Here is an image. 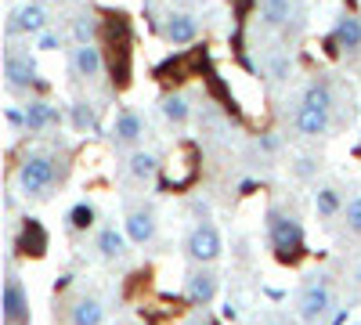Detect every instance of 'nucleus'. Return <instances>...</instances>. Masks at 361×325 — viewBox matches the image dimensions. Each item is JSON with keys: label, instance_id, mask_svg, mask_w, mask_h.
<instances>
[{"label": "nucleus", "instance_id": "obj_19", "mask_svg": "<svg viewBox=\"0 0 361 325\" xmlns=\"http://www.w3.org/2000/svg\"><path fill=\"white\" fill-rule=\"evenodd\" d=\"M98 224V210H94V202H76L73 206V210L66 214V228L73 231V235H83V231H90V228H94Z\"/></svg>", "mask_w": 361, "mask_h": 325}, {"label": "nucleus", "instance_id": "obj_18", "mask_svg": "<svg viewBox=\"0 0 361 325\" xmlns=\"http://www.w3.org/2000/svg\"><path fill=\"white\" fill-rule=\"evenodd\" d=\"M343 199H340V188L336 185H318L314 188V210H318V217H325V221H333V217H340L343 214Z\"/></svg>", "mask_w": 361, "mask_h": 325}, {"label": "nucleus", "instance_id": "obj_4", "mask_svg": "<svg viewBox=\"0 0 361 325\" xmlns=\"http://www.w3.org/2000/svg\"><path fill=\"white\" fill-rule=\"evenodd\" d=\"M185 253H188L192 264H214V260L224 253V239H221L217 224L199 221V224L188 231V239H185Z\"/></svg>", "mask_w": 361, "mask_h": 325}, {"label": "nucleus", "instance_id": "obj_33", "mask_svg": "<svg viewBox=\"0 0 361 325\" xmlns=\"http://www.w3.org/2000/svg\"><path fill=\"white\" fill-rule=\"evenodd\" d=\"M354 286H357V289H361V260H357V264H354Z\"/></svg>", "mask_w": 361, "mask_h": 325}, {"label": "nucleus", "instance_id": "obj_1", "mask_svg": "<svg viewBox=\"0 0 361 325\" xmlns=\"http://www.w3.org/2000/svg\"><path fill=\"white\" fill-rule=\"evenodd\" d=\"M267 243L279 253V260H296L300 250H304V224H300L293 214L271 206L267 210Z\"/></svg>", "mask_w": 361, "mask_h": 325}, {"label": "nucleus", "instance_id": "obj_6", "mask_svg": "<svg viewBox=\"0 0 361 325\" xmlns=\"http://www.w3.org/2000/svg\"><path fill=\"white\" fill-rule=\"evenodd\" d=\"M4 321H15V325H33V318H29V297H25V286H22V278L15 275V268H8V278H4Z\"/></svg>", "mask_w": 361, "mask_h": 325}, {"label": "nucleus", "instance_id": "obj_36", "mask_svg": "<svg viewBox=\"0 0 361 325\" xmlns=\"http://www.w3.org/2000/svg\"><path fill=\"white\" fill-rule=\"evenodd\" d=\"M173 4H185V0H173Z\"/></svg>", "mask_w": 361, "mask_h": 325}, {"label": "nucleus", "instance_id": "obj_27", "mask_svg": "<svg viewBox=\"0 0 361 325\" xmlns=\"http://www.w3.org/2000/svg\"><path fill=\"white\" fill-rule=\"evenodd\" d=\"M343 224H347L350 235H361V195L347 199V206H343Z\"/></svg>", "mask_w": 361, "mask_h": 325}, {"label": "nucleus", "instance_id": "obj_37", "mask_svg": "<svg viewBox=\"0 0 361 325\" xmlns=\"http://www.w3.org/2000/svg\"><path fill=\"white\" fill-rule=\"evenodd\" d=\"M4 325H15V321H4Z\"/></svg>", "mask_w": 361, "mask_h": 325}, {"label": "nucleus", "instance_id": "obj_32", "mask_svg": "<svg viewBox=\"0 0 361 325\" xmlns=\"http://www.w3.org/2000/svg\"><path fill=\"white\" fill-rule=\"evenodd\" d=\"M329 325H347V307H343V311H336V318L329 321Z\"/></svg>", "mask_w": 361, "mask_h": 325}, {"label": "nucleus", "instance_id": "obj_5", "mask_svg": "<svg viewBox=\"0 0 361 325\" xmlns=\"http://www.w3.org/2000/svg\"><path fill=\"white\" fill-rule=\"evenodd\" d=\"M123 231H127V239L134 246H148L156 239V231H159L156 210H152V206H145V202H130L127 217H123Z\"/></svg>", "mask_w": 361, "mask_h": 325}, {"label": "nucleus", "instance_id": "obj_10", "mask_svg": "<svg viewBox=\"0 0 361 325\" xmlns=\"http://www.w3.org/2000/svg\"><path fill=\"white\" fill-rule=\"evenodd\" d=\"M127 231H119L116 224H105L98 228V239H94V250L102 260H123L127 257Z\"/></svg>", "mask_w": 361, "mask_h": 325}, {"label": "nucleus", "instance_id": "obj_7", "mask_svg": "<svg viewBox=\"0 0 361 325\" xmlns=\"http://www.w3.org/2000/svg\"><path fill=\"white\" fill-rule=\"evenodd\" d=\"M217 286H221V278L209 271L206 264H199V268L188 271V278H185V297H188L192 307H206L209 300L217 297Z\"/></svg>", "mask_w": 361, "mask_h": 325}, {"label": "nucleus", "instance_id": "obj_14", "mask_svg": "<svg viewBox=\"0 0 361 325\" xmlns=\"http://www.w3.org/2000/svg\"><path fill=\"white\" fill-rule=\"evenodd\" d=\"M329 112L333 109H318V105H300V112H296V130L304 134V137H318V134H325L329 130Z\"/></svg>", "mask_w": 361, "mask_h": 325}, {"label": "nucleus", "instance_id": "obj_11", "mask_svg": "<svg viewBox=\"0 0 361 325\" xmlns=\"http://www.w3.org/2000/svg\"><path fill=\"white\" fill-rule=\"evenodd\" d=\"M163 33H166V40H170L173 47H185V44H192V40L199 37V22H195V15H188V11H177V15H166Z\"/></svg>", "mask_w": 361, "mask_h": 325}, {"label": "nucleus", "instance_id": "obj_22", "mask_svg": "<svg viewBox=\"0 0 361 325\" xmlns=\"http://www.w3.org/2000/svg\"><path fill=\"white\" fill-rule=\"evenodd\" d=\"M156 170H159V159L152 156V152H130V159H127V173L134 177V181H152L156 177Z\"/></svg>", "mask_w": 361, "mask_h": 325}, {"label": "nucleus", "instance_id": "obj_8", "mask_svg": "<svg viewBox=\"0 0 361 325\" xmlns=\"http://www.w3.org/2000/svg\"><path fill=\"white\" fill-rule=\"evenodd\" d=\"M4 76H8L11 91H29L33 83H40V80H37V62H33L29 54H22V51H8V58H4Z\"/></svg>", "mask_w": 361, "mask_h": 325}, {"label": "nucleus", "instance_id": "obj_21", "mask_svg": "<svg viewBox=\"0 0 361 325\" xmlns=\"http://www.w3.org/2000/svg\"><path fill=\"white\" fill-rule=\"evenodd\" d=\"M293 11H296L293 0H260V18H264V25H271V29L289 25Z\"/></svg>", "mask_w": 361, "mask_h": 325}, {"label": "nucleus", "instance_id": "obj_13", "mask_svg": "<svg viewBox=\"0 0 361 325\" xmlns=\"http://www.w3.org/2000/svg\"><path fill=\"white\" fill-rule=\"evenodd\" d=\"M141 134H145V120L134 109H123L116 116V123H112V141L116 145H137Z\"/></svg>", "mask_w": 361, "mask_h": 325}, {"label": "nucleus", "instance_id": "obj_31", "mask_svg": "<svg viewBox=\"0 0 361 325\" xmlns=\"http://www.w3.org/2000/svg\"><path fill=\"white\" fill-rule=\"evenodd\" d=\"M224 318H238V304H235V300L224 304Z\"/></svg>", "mask_w": 361, "mask_h": 325}, {"label": "nucleus", "instance_id": "obj_34", "mask_svg": "<svg viewBox=\"0 0 361 325\" xmlns=\"http://www.w3.org/2000/svg\"><path fill=\"white\" fill-rule=\"evenodd\" d=\"M257 325H282L279 318H264V321H257Z\"/></svg>", "mask_w": 361, "mask_h": 325}, {"label": "nucleus", "instance_id": "obj_30", "mask_svg": "<svg viewBox=\"0 0 361 325\" xmlns=\"http://www.w3.org/2000/svg\"><path fill=\"white\" fill-rule=\"evenodd\" d=\"M260 149H264V152H275V149H279V137H275V134H264V137H260Z\"/></svg>", "mask_w": 361, "mask_h": 325}, {"label": "nucleus", "instance_id": "obj_16", "mask_svg": "<svg viewBox=\"0 0 361 325\" xmlns=\"http://www.w3.org/2000/svg\"><path fill=\"white\" fill-rule=\"evenodd\" d=\"M69 325H105V307L98 297H80L69 307Z\"/></svg>", "mask_w": 361, "mask_h": 325}, {"label": "nucleus", "instance_id": "obj_3", "mask_svg": "<svg viewBox=\"0 0 361 325\" xmlns=\"http://www.w3.org/2000/svg\"><path fill=\"white\" fill-rule=\"evenodd\" d=\"M54 181H58V163H54V156L33 152V156H25V159L18 163V188H22V195L44 199V195L54 188Z\"/></svg>", "mask_w": 361, "mask_h": 325}, {"label": "nucleus", "instance_id": "obj_12", "mask_svg": "<svg viewBox=\"0 0 361 325\" xmlns=\"http://www.w3.org/2000/svg\"><path fill=\"white\" fill-rule=\"evenodd\" d=\"M102 69H105L102 51H98L94 44H76V51H73V73H76L80 80H98Z\"/></svg>", "mask_w": 361, "mask_h": 325}, {"label": "nucleus", "instance_id": "obj_35", "mask_svg": "<svg viewBox=\"0 0 361 325\" xmlns=\"http://www.w3.org/2000/svg\"><path fill=\"white\" fill-rule=\"evenodd\" d=\"M188 325H209V321H202V318H192V321H188Z\"/></svg>", "mask_w": 361, "mask_h": 325}, {"label": "nucleus", "instance_id": "obj_29", "mask_svg": "<svg viewBox=\"0 0 361 325\" xmlns=\"http://www.w3.org/2000/svg\"><path fill=\"white\" fill-rule=\"evenodd\" d=\"M62 47V37L58 33H40V51H58Z\"/></svg>", "mask_w": 361, "mask_h": 325}, {"label": "nucleus", "instance_id": "obj_23", "mask_svg": "<svg viewBox=\"0 0 361 325\" xmlns=\"http://www.w3.org/2000/svg\"><path fill=\"white\" fill-rule=\"evenodd\" d=\"M159 109H163V116H166L170 123H188V116H192V109H188V98H185V94H166Z\"/></svg>", "mask_w": 361, "mask_h": 325}, {"label": "nucleus", "instance_id": "obj_24", "mask_svg": "<svg viewBox=\"0 0 361 325\" xmlns=\"http://www.w3.org/2000/svg\"><path fill=\"white\" fill-rule=\"evenodd\" d=\"M73 127H76L80 134L98 130V112H94V105H90V102H76V105H73Z\"/></svg>", "mask_w": 361, "mask_h": 325}, {"label": "nucleus", "instance_id": "obj_9", "mask_svg": "<svg viewBox=\"0 0 361 325\" xmlns=\"http://www.w3.org/2000/svg\"><path fill=\"white\" fill-rule=\"evenodd\" d=\"M8 33H29V37H37V33H47V11L40 4H25L11 15L8 22Z\"/></svg>", "mask_w": 361, "mask_h": 325}, {"label": "nucleus", "instance_id": "obj_20", "mask_svg": "<svg viewBox=\"0 0 361 325\" xmlns=\"http://www.w3.org/2000/svg\"><path fill=\"white\" fill-rule=\"evenodd\" d=\"M22 253H33V257H44V250H47V231L40 228V221L37 217H25V224H22Z\"/></svg>", "mask_w": 361, "mask_h": 325}, {"label": "nucleus", "instance_id": "obj_26", "mask_svg": "<svg viewBox=\"0 0 361 325\" xmlns=\"http://www.w3.org/2000/svg\"><path fill=\"white\" fill-rule=\"evenodd\" d=\"M94 33H98V18H94V15H80V18L73 22L76 44H90V40H94Z\"/></svg>", "mask_w": 361, "mask_h": 325}, {"label": "nucleus", "instance_id": "obj_28", "mask_svg": "<svg viewBox=\"0 0 361 325\" xmlns=\"http://www.w3.org/2000/svg\"><path fill=\"white\" fill-rule=\"evenodd\" d=\"M314 170H318V163H314V159H296V166H293V173H296V177H311Z\"/></svg>", "mask_w": 361, "mask_h": 325}, {"label": "nucleus", "instance_id": "obj_2", "mask_svg": "<svg viewBox=\"0 0 361 325\" xmlns=\"http://www.w3.org/2000/svg\"><path fill=\"white\" fill-rule=\"evenodd\" d=\"M333 307H336V293H333L329 275H311V282H304V289H300V297H296L300 318L307 325H325Z\"/></svg>", "mask_w": 361, "mask_h": 325}, {"label": "nucleus", "instance_id": "obj_17", "mask_svg": "<svg viewBox=\"0 0 361 325\" xmlns=\"http://www.w3.org/2000/svg\"><path fill=\"white\" fill-rule=\"evenodd\" d=\"M333 44L340 51H357L361 47V18L357 15H340V22L333 29Z\"/></svg>", "mask_w": 361, "mask_h": 325}, {"label": "nucleus", "instance_id": "obj_15", "mask_svg": "<svg viewBox=\"0 0 361 325\" xmlns=\"http://www.w3.org/2000/svg\"><path fill=\"white\" fill-rule=\"evenodd\" d=\"M62 116H58V109L51 105V102H44V98H33L25 105V130H33V134H40V130H47V127H54Z\"/></svg>", "mask_w": 361, "mask_h": 325}, {"label": "nucleus", "instance_id": "obj_25", "mask_svg": "<svg viewBox=\"0 0 361 325\" xmlns=\"http://www.w3.org/2000/svg\"><path fill=\"white\" fill-rule=\"evenodd\" d=\"M304 102L307 105H318V109H333V91H329L325 80H314L307 91H304Z\"/></svg>", "mask_w": 361, "mask_h": 325}]
</instances>
